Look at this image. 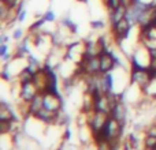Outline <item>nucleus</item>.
<instances>
[{
  "label": "nucleus",
  "mask_w": 156,
  "mask_h": 150,
  "mask_svg": "<svg viewBox=\"0 0 156 150\" xmlns=\"http://www.w3.org/2000/svg\"><path fill=\"white\" fill-rule=\"evenodd\" d=\"M86 118H88L86 126H88L90 134H94V132H99L100 130L105 126L108 118H110V113L100 112V111H93L92 113L86 115Z\"/></svg>",
  "instance_id": "nucleus-1"
},
{
  "label": "nucleus",
  "mask_w": 156,
  "mask_h": 150,
  "mask_svg": "<svg viewBox=\"0 0 156 150\" xmlns=\"http://www.w3.org/2000/svg\"><path fill=\"white\" fill-rule=\"evenodd\" d=\"M111 29H112V34H114V38H115L116 44L121 45L122 41L129 37V33H130V30H132V23H130L126 18H123V19H121L118 23L111 26Z\"/></svg>",
  "instance_id": "nucleus-2"
},
{
  "label": "nucleus",
  "mask_w": 156,
  "mask_h": 150,
  "mask_svg": "<svg viewBox=\"0 0 156 150\" xmlns=\"http://www.w3.org/2000/svg\"><path fill=\"white\" fill-rule=\"evenodd\" d=\"M99 59H100V74L110 73V71H114L118 67V64L115 62V53L111 49L108 52L99 53Z\"/></svg>",
  "instance_id": "nucleus-3"
},
{
  "label": "nucleus",
  "mask_w": 156,
  "mask_h": 150,
  "mask_svg": "<svg viewBox=\"0 0 156 150\" xmlns=\"http://www.w3.org/2000/svg\"><path fill=\"white\" fill-rule=\"evenodd\" d=\"M43 93V91H41ZM44 94V108L51 112H59L63 107V97L55 96L51 93H43Z\"/></svg>",
  "instance_id": "nucleus-4"
},
{
  "label": "nucleus",
  "mask_w": 156,
  "mask_h": 150,
  "mask_svg": "<svg viewBox=\"0 0 156 150\" xmlns=\"http://www.w3.org/2000/svg\"><path fill=\"white\" fill-rule=\"evenodd\" d=\"M19 85H21L19 97H21V100L23 102H26V104H29V102L40 93L38 87L33 82H25V83H19Z\"/></svg>",
  "instance_id": "nucleus-5"
},
{
  "label": "nucleus",
  "mask_w": 156,
  "mask_h": 150,
  "mask_svg": "<svg viewBox=\"0 0 156 150\" xmlns=\"http://www.w3.org/2000/svg\"><path fill=\"white\" fill-rule=\"evenodd\" d=\"M111 118H114L118 123L121 124H126V118H127V109H126V105H125L123 101H119L114 105V108L111 109L110 112Z\"/></svg>",
  "instance_id": "nucleus-6"
},
{
  "label": "nucleus",
  "mask_w": 156,
  "mask_h": 150,
  "mask_svg": "<svg viewBox=\"0 0 156 150\" xmlns=\"http://www.w3.org/2000/svg\"><path fill=\"white\" fill-rule=\"evenodd\" d=\"M27 107H29V113L32 116H34L41 108H44V94L40 91V93L27 104Z\"/></svg>",
  "instance_id": "nucleus-7"
},
{
  "label": "nucleus",
  "mask_w": 156,
  "mask_h": 150,
  "mask_svg": "<svg viewBox=\"0 0 156 150\" xmlns=\"http://www.w3.org/2000/svg\"><path fill=\"white\" fill-rule=\"evenodd\" d=\"M127 4H122L121 7H118L116 10L110 11V23L111 26H114L115 23H118L121 19H123L126 16V11H127Z\"/></svg>",
  "instance_id": "nucleus-8"
},
{
  "label": "nucleus",
  "mask_w": 156,
  "mask_h": 150,
  "mask_svg": "<svg viewBox=\"0 0 156 150\" xmlns=\"http://www.w3.org/2000/svg\"><path fill=\"white\" fill-rule=\"evenodd\" d=\"M114 85H115V78H114L112 71L101 74V86H103V90H104L105 93L115 91L114 90Z\"/></svg>",
  "instance_id": "nucleus-9"
},
{
  "label": "nucleus",
  "mask_w": 156,
  "mask_h": 150,
  "mask_svg": "<svg viewBox=\"0 0 156 150\" xmlns=\"http://www.w3.org/2000/svg\"><path fill=\"white\" fill-rule=\"evenodd\" d=\"M0 120H19L18 116H15V113L12 112L11 107L4 101H2V107H0Z\"/></svg>",
  "instance_id": "nucleus-10"
},
{
  "label": "nucleus",
  "mask_w": 156,
  "mask_h": 150,
  "mask_svg": "<svg viewBox=\"0 0 156 150\" xmlns=\"http://www.w3.org/2000/svg\"><path fill=\"white\" fill-rule=\"evenodd\" d=\"M15 120H0V134H11L15 130Z\"/></svg>",
  "instance_id": "nucleus-11"
},
{
  "label": "nucleus",
  "mask_w": 156,
  "mask_h": 150,
  "mask_svg": "<svg viewBox=\"0 0 156 150\" xmlns=\"http://www.w3.org/2000/svg\"><path fill=\"white\" fill-rule=\"evenodd\" d=\"M44 23H45V19L41 16L40 19H37L34 23H32V25L29 26V33H37V32H40L41 27L44 26Z\"/></svg>",
  "instance_id": "nucleus-12"
},
{
  "label": "nucleus",
  "mask_w": 156,
  "mask_h": 150,
  "mask_svg": "<svg viewBox=\"0 0 156 150\" xmlns=\"http://www.w3.org/2000/svg\"><path fill=\"white\" fill-rule=\"evenodd\" d=\"M62 25L67 27V29L70 30L71 33H77V32H78V26H77L76 23H74L73 21H71L70 18H69V16H66V18L62 19Z\"/></svg>",
  "instance_id": "nucleus-13"
},
{
  "label": "nucleus",
  "mask_w": 156,
  "mask_h": 150,
  "mask_svg": "<svg viewBox=\"0 0 156 150\" xmlns=\"http://www.w3.org/2000/svg\"><path fill=\"white\" fill-rule=\"evenodd\" d=\"M122 4H125L123 0H107V2H105V5H107V8L110 11L116 10V8L121 7Z\"/></svg>",
  "instance_id": "nucleus-14"
},
{
  "label": "nucleus",
  "mask_w": 156,
  "mask_h": 150,
  "mask_svg": "<svg viewBox=\"0 0 156 150\" xmlns=\"http://www.w3.org/2000/svg\"><path fill=\"white\" fill-rule=\"evenodd\" d=\"M127 143L130 145L132 149H140V139H138L134 134H130L129 137H127Z\"/></svg>",
  "instance_id": "nucleus-15"
},
{
  "label": "nucleus",
  "mask_w": 156,
  "mask_h": 150,
  "mask_svg": "<svg viewBox=\"0 0 156 150\" xmlns=\"http://www.w3.org/2000/svg\"><path fill=\"white\" fill-rule=\"evenodd\" d=\"M27 64L29 66H32V67H34V68H37V70H40L43 66L40 64V62L37 60V57L36 56H33L32 53L30 55H27Z\"/></svg>",
  "instance_id": "nucleus-16"
},
{
  "label": "nucleus",
  "mask_w": 156,
  "mask_h": 150,
  "mask_svg": "<svg viewBox=\"0 0 156 150\" xmlns=\"http://www.w3.org/2000/svg\"><path fill=\"white\" fill-rule=\"evenodd\" d=\"M43 18L45 19V22H55V19H56V16H55V12L52 10H48L45 14L43 15Z\"/></svg>",
  "instance_id": "nucleus-17"
},
{
  "label": "nucleus",
  "mask_w": 156,
  "mask_h": 150,
  "mask_svg": "<svg viewBox=\"0 0 156 150\" xmlns=\"http://www.w3.org/2000/svg\"><path fill=\"white\" fill-rule=\"evenodd\" d=\"M105 26V23L103 21H92L90 22V27L94 30H99V29H103Z\"/></svg>",
  "instance_id": "nucleus-18"
},
{
  "label": "nucleus",
  "mask_w": 156,
  "mask_h": 150,
  "mask_svg": "<svg viewBox=\"0 0 156 150\" xmlns=\"http://www.w3.org/2000/svg\"><path fill=\"white\" fill-rule=\"evenodd\" d=\"M22 37H23V30H22V29H15V30H14V33H12V38H14V40L19 41V40H22Z\"/></svg>",
  "instance_id": "nucleus-19"
},
{
  "label": "nucleus",
  "mask_w": 156,
  "mask_h": 150,
  "mask_svg": "<svg viewBox=\"0 0 156 150\" xmlns=\"http://www.w3.org/2000/svg\"><path fill=\"white\" fill-rule=\"evenodd\" d=\"M96 150H111V146L108 142H101L96 145Z\"/></svg>",
  "instance_id": "nucleus-20"
},
{
  "label": "nucleus",
  "mask_w": 156,
  "mask_h": 150,
  "mask_svg": "<svg viewBox=\"0 0 156 150\" xmlns=\"http://www.w3.org/2000/svg\"><path fill=\"white\" fill-rule=\"evenodd\" d=\"M8 53V45L7 44H0V57L5 56Z\"/></svg>",
  "instance_id": "nucleus-21"
},
{
  "label": "nucleus",
  "mask_w": 156,
  "mask_h": 150,
  "mask_svg": "<svg viewBox=\"0 0 156 150\" xmlns=\"http://www.w3.org/2000/svg\"><path fill=\"white\" fill-rule=\"evenodd\" d=\"M25 18H26V10L23 8V10H21L18 12V15H16V21H18V22H23Z\"/></svg>",
  "instance_id": "nucleus-22"
},
{
  "label": "nucleus",
  "mask_w": 156,
  "mask_h": 150,
  "mask_svg": "<svg viewBox=\"0 0 156 150\" xmlns=\"http://www.w3.org/2000/svg\"><path fill=\"white\" fill-rule=\"evenodd\" d=\"M149 56H151V60H156V46H152V48H148Z\"/></svg>",
  "instance_id": "nucleus-23"
},
{
  "label": "nucleus",
  "mask_w": 156,
  "mask_h": 150,
  "mask_svg": "<svg viewBox=\"0 0 156 150\" xmlns=\"http://www.w3.org/2000/svg\"><path fill=\"white\" fill-rule=\"evenodd\" d=\"M70 138H71V130L67 127V128L65 130V134H63V141H69Z\"/></svg>",
  "instance_id": "nucleus-24"
},
{
  "label": "nucleus",
  "mask_w": 156,
  "mask_h": 150,
  "mask_svg": "<svg viewBox=\"0 0 156 150\" xmlns=\"http://www.w3.org/2000/svg\"><path fill=\"white\" fill-rule=\"evenodd\" d=\"M8 40H10V38H8L7 34H2V36H0V44H7Z\"/></svg>",
  "instance_id": "nucleus-25"
},
{
  "label": "nucleus",
  "mask_w": 156,
  "mask_h": 150,
  "mask_svg": "<svg viewBox=\"0 0 156 150\" xmlns=\"http://www.w3.org/2000/svg\"><path fill=\"white\" fill-rule=\"evenodd\" d=\"M77 2H80V3H88V0H77Z\"/></svg>",
  "instance_id": "nucleus-26"
},
{
  "label": "nucleus",
  "mask_w": 156,
  "mask_h": 150,
  "mask_svg": "<svg viewBox=\"0 0 156 150\" xmlns=\"http://www.w3.org/2000/svg\"><path fill=\"white\" fill-rule=\"evenodd\" d=\"M103 2H104V3H105V2H107V0H103Z\"/></svg>",
  "instance_id": "nucleus-27"
}]
</instances>
